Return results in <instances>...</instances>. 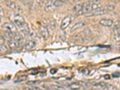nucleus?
Listing matches in <instances>:
<instances>
[{
	"label": "nucleus",
	"mask_w": 120,
	"mask_h": 90,
	"mask_svg": "<svg viewBox=\"0 0 120 90\" xmlns=\"http://www.w3.org/2000/svg\"><path fill=\"white\" fill-rule=\"evenodd\" d=\"M1 21H2V16L0 15V22H1Z\"/></svg>",
	"instance_id": "34"
},
{
	"label": "nucleus",
	"mask_w": 120,
	"mask_h": 90,
	"mask_svg": "<svg viewBox=\"0 0 120 90\" xmlns=\"http://www.w3.org/2000/svg\"><path fill=\"white\" fill-rule=\"evenodd\" d=\"M59 1H62V2H65V0H59Z\"/></svg>",
	"instance_id": "35"
},
{
	"label": "nucleus",
	"mask_w": 120,
	"mask_h": 90,
	"mask_svg": "<svg viewBox=\"0 0 120 90\" xmlns=\"http://www.w3.org/2000/svg\"><path fill=\"white\" fill-rule=\"evenodd\" d=\"M107 90H118V89H117V88H116L115 86L111 85V84L107 85Z\"/></svg>",
	"instance_id": "25"
},
{
	"label": "nucleus",
	"mask_w": 120,
	"mask_h": 90,
	"mask_svg": "<svg viewBox=\"0 0 120 90\" xmlns=\"http://www.w3.org/2000/svg\"><path fill=\"white\" fill-rule=\"evenodd\" d=\"M101 5L98 3H87L85 4L83 8L80 11H78L77 13H76V16H80V15H84L86 14L89 13L90 11H94L95 9L100 8Z\"/></svg>",
	"instance_id": "1"
},
{
	"label": "nucleus",
	"mask_w": 120,
	"mask_h": 90,
	"mask_svg": "<svg viewBox=\"0 0 120 90\" xmlns=\"http://www.w3.org/2000/svg\"><path fill=\"white\" fill-rule=\"evenodd\" d=\"M24 90H40L38 87L36 86H30L29 87H26L24 89Z\"/></svg>",
	"instance_id": "24"
},
{
	"label": "nucleus",
	"mask_w": 120,
	"mask_h": 90,
	"mask_svg": "<svg viewBox=\"0 0 120 90\" xmlns=\"http://www.w3.org/2000/svg\"><path fill=\"white\" fill-rule=\"evenodd\" d=\"M47 90H49V89H47Z\"/></svg>",
	"instance_id": "37"
},
{
	"label": "nucleus",
	"mask_w": 120,
	"mask_h": 90,
	"mask_svg": "<svg viewBox=\"0 0 120 90\" xmlns=\"http://www.w3.org/2000/svg\"><path fill=\"white\" fill-rule=\"evenodd\" d=\"M57 72V69H55V68H52V69H50V74H54Z\"/></svg>",
	"instance_id": "29"
},
{
	"label": "nucleus",
	"mask_w": 120,
	"mask_h": 90,
	"mask_svg": "<svg viewBox=\"0 0 120 90\" xmlns=\"http://www.w3.org/2000/svg\"><path fill=\"white\" fill-rule=\"evenodd\" d=\"M38 32H39V35H41V37L44 40H47L49 38V31L47 27L45 26H41L38 29Z\"/></svg>",
	"instance_id": "8"
},
{
	"label": "nucleus",
	"mask_w": 120,
	"mask_h": 90,
	"mask_svg": "<svg viewBox=\"0 0 120 90\" xmlns=\"http://www.w3.org/2000/svg\"><path fill=\"white\" fill-rule=\"evenodd\" d=\"M92 90H100V89H93Z\"/></svg>",
	"instance_id": "36"
},
{
	"label": "nucleus",
	"mask_w": 120,
	"mask_h": 90,
	"mask_svg": "<svg viewBox=\"0 0 120 90\" xmlns=\"http://www.w3.org/2000/svg\"><path fill=\"white\" fill-rule=\"evenodd\" d=\"M4 14H5L4 13V10L2 8V6H0V15H1V16H3Z\"/></svg>",
	"instance_id": "31"
},
{
	"label": "nucleus",
	"mask_w": 120,
	"mask_h": 90,
	"mask_svg": "<svg viewBox=\"0 0 120 90\" xmlns=\"http://www.w3.org/2000/svg\"><path fill=\"white\" fill-rule=\"evenodd\" d=\"M73 20V17L71 16H67L63 19L61 22V29H65L68 27V26L71 24V21Z\"/></svg>",
	"instance_id": "9"
},
{
	"label": "nucleus",
	"mask_w": 120,
	"mask_h": 90,
	"mask_svg": "<svg viewBox=\"0 0 120 90\" xmlns=\"http://www.w3.org/2000/svg\"><path fill=\"white\" fill-rule=\"evenodd\" d=\"M82 73L84 75H88L89 74V70L88 68H84L83 70L82 71Z\"/></svg>",
	"instance_id": "27"
},
{
	"label": "nucleus",
	"mask_w": 120,
	"mask_h": 90,
	"mask_svg": "<svg viewBox=\"0 0 120 90\" xmlns=\"http://www.w3.org/2000/svg\"><path fill=\"white\" fill-rule=\"evenodd\" d=\"M2 28L5 30V31H8L11 32H17V28L12 22H5L2 26Z\"/></svg>",
	"instance_id": "5"
},
{
	"label": "nucleus",
	"mask_w": 120,
	"mask_h": 90,
	"mask_svg": "<svg viewBox=\"0 0 120 90\" xmlns=\"http://www.w3.org/2000/svg\"><path fill=\"white\" fill-rule=\"evenodd\" d=\"M100 1H101V0H89V2H91V3H98Z\"/></svg>",
	"instance_id": "32"
},
{
	"label": "nucleus",
	"mask_w": 120,
	"mask_h": 90,
	"mask_svg": "<svg viewBox=\"0 0 120 90\" xmlns=\"http://www.w3.org/2000/svg\"><path fill=\"white\" fill-rule=\"evenodd\" d=\"M104 10L106 11H112L115 9V6L113 5H106L104 8H103Z\"/></svg>",
	"instance_id": "20"
},
{
	"label": "nucleus",
	"mask_w": 120,
	"mask_h": 90,
	"mask_svg": "<svg viewBox=\"0 0 120 90\" xmlns=\"http://www.w3.org/2000/svg\"><path fill=\"white\" fill-rule=\"evenodd\" d=\"M51 86L52 87V89H54L55 90H66L64 87L59 85H51Z\"/></svg>",
	"instance_id": "23"
},
{
	"label": "nucleus",
	"mask_w": 120,
	"mask_h": 90,
	"mask_svg": "<svg viewBox=\"0 0 120 90\" xmlns=\"http://www.w3.org/2000/svg\"><path fill=\"white\" fill-rule=\"evenodd\" d=\"M84 5H85V4H77V5H76L73 8V9H72L73 12L77 13L78 11H80L82 8H83Z\"/></svg>",
	"instance_id": "18"
},
{
	"label": "nucleus",
	"mask_w": 120,
	"mask_h": 90,
	"mask_svg": "<svg viewBox=\"0 0 120 90\" xmlns=\"http://www.w3.org/2000/svg\"><path fill=\"white\" fill-rule=\"evenodd\" d=\"M13 39L20 44V43L22 42V41H23V39L24 38H23V37H22V35H21L20 33H19V32H14V33Z\"/></svg>",
	"instance_id": "14"
},
{
	"label": "nucleus",
	"mask_w": 120,
	"mask_h": 90,
	"mask_svg": "<svg viewBox=\"0 0 120 90\" xmlns=\"http://www.w3.org/2000/svg\"><path fill=\"white\" fill-rule=\"evenodd\" d=\"M99 24L103 26H106V27H110V26L113 24V21L112 20H110V19L103 18L99 20Z\"/></svg>",
	"instance_id": "10"
},
{
	"label": "nucleus",
	"mask_w": 120,
	"mask_h": 90,
	"mask_svg": "<svg viewBox=\"0 0 120 90\" xmlns=\"http://www.w3.org/2000/svg\"><path fill=\"white\" fill-rule=\"evenodd\" d=\"M8 47L11 49V50H16V49L19 48L20 44L16 41L15 40L12 39L11 41H8Z\"/></svg>",
	"instance_id": "11"
},
{
	"label": "nucleus",
	"mask_w": 120,
	"mask_h": 90,
	"mask_svg": "<svg viewBox=\"0 0 120 90\" xmlns=\"http://www.w3.org/2000/svg\"><path fill=\"white\" fill-rule=\"evenodd\" d=\"M36 42L33 40H29L25 44V49L26 50H32L36 47Z\"/></svg>",
	"instance_id": "12"
},
{
	"label": "nucleus",
	"mask_w": 120,
	"mask_h": 90,
	"mask_svg": "<svg viewBox=\"0 0 120 90\" xmlns=\"http://www.w3.org/2000/svg\"><path fill=\"white\" fill-rule=\"evenodd\" d=\"M26 79H27V77H26V75H20V76H19L16 80H14V82H20L26 80Z\"/></svg>",
	"instance_id": "19"
},
{
	"label": "nucleus",
	"mask_w": 120,
	"mask_h": 90,
	"mask_svg": "<svg viewBox=\"0 0 120 90\" xmlns=\"http://www.w3.org/2000/svg\"><path fill=\"white\" fill-rule=\"evenodd\" d=\"M5 5L11 8V10H13L14 11H16L17 13H19V12H22V8L17 4L16 2H12V1H10V0H6L5 1Z\"/></svg>",
	"instance_id": "4"
},
{
	"label": "nucleus",
	"mask_w": 120,
	"mask_h": 90,
	"mask_svg": "<svg viewBox=\"0 0 120 90\" xmlns=\"http://www.w3.org/2000/svg\"><path fill=\"white\" fill-rule=\"evenodd\" d=\"M119 75H120V74L119 72H115V73L112 74V77H118Z\"/></svg>",
	"instance_id": "30"
},
{
	"label": "nucleus",
	"mask_w": 120,
	"mask_h": 90,
	"mask_svg": "<svg viewBox=\"0 0 120 90\" xmlns=\"http://www.w3.org/2000/svg\"><path fill=\"white\" fill-rule=\"evenodd\" d=\"M50 4L52 5V7H56V8H57V7H61L63 5V4L65 3L64 2H62V1H59V0H50Z\"/></svg>",
	"instance_id": "15"
},
{
	"label": "nucleus",
	"mask_w": 120,
	"mask_h": 90,
	"mask_svg": "<svg viewBox=\"0 0 120 90\" xmlns=\"http://www.w3.org/2000/svg\"><path fill=\"white\" fill-rule=\"evenodd\" d=\"M67 87H68L69 89H72V90H77L79 89L82 86L85 85V82H70V83H67L65 84Z\"/></svg>",
	"instance_id": "7"
},
{
	"label": "nucleus",
	"mask_w": 120,
	"mask_h": 90,
	"mask_svg": "<svg viewBox=\"0 0 120 90\" xmlns=\"http://www.w3.org/2000/svg\"><path fill=\"white\" fill-rule=\"evenodd\" d=\"M41 82V81L40 80H33V81H28L27 82V84L30 85V86H36V85H38Z\"/></svg>",
	"instance_id": "21"
},
{
	"label": "nucleus",
	"mask_w": 120,
	"mask_h": 90,
	"mask_svg": "<svg viewBox=\"0 0 120 90\" xmlns=\"http://www.w3.org/2000/svg\"><path fill=\"white\" fill-rule=\"evenodd\" d=\"M3 37L5 38V39H7L8 41H11L13 39V37H14V33L13 32H11L8 31H4L3 32Z\"/></svg>",
	"instance_id": "16"
},
{
	"label": "nucleus",
	"mask_w": 120,
	"mask_h": 90,
	"mask_svg": "<svg viewBox=\"0 0 120 90\" xmlns=\"http://www.w3.org/2000/svg\"><path fill=\"white\" fill-rule=\"evenodd\" d=\"M106 14V11L104 10L102 8H100L95 9L94 11H90L89 13L84 14V16L86 17H99V16H102V15Z\"/></svg>",
	"instance_id": "2"
},
{
	"label": "nucleus",
	"mask_w": 120,
	"mask_h": 90,
	"mask_svg": "<svg viewBox=\"0 0 120 90\" xmlns=\"http://www.w3.org/2000/svg\"><path fill=\"white\" fill-rule=\"evenodd\" d=\"M8 51V47L5 44L0 45V53H3V52H6Z\"/></svg>",
	"instance_id": "22"
},
{
	"label": "nucleus",
	"mask_w": 120,
	"mask_h": 90,
	"mask_svg": "<svg viewBox=\"0 0 120 90\" xmlns=\"http://www.w3.org/2000/svg\"><path fill=\"white\" fill-rule=\"evenodd\" d=\"M86 25V23L84 21H80V22H78L75 23L72 26V28L71 29V32H74V31H75V30H77V29H80L81 27H84Z\"/></svg>",
	"instance_id": "13"
},
{
	"label": "nucleus",
	"mask_w": 120,
	"mask_h": 90,
	"mask_svg": "<svg viewBox=\"0 0 120 90\" xmlns=\"http://www.w3.org/2000/svg\"><path fill=\"white\" fill-rule=\"evenodd\" d=\"M104 78L106 79V80H109V79L110 78V75H108V74L104 75Z\"/></svg>",
	"instance_id": "33"
},
{
	"label": "nucleus",
	"mask_w": 120,
	"mask_h": 90,
	"mask_svg": "<svg viewBox=\"0 0 120 90\" xmlns=\"http://www.w3.org/2000/svg\"><path fill=\"white\" fill-rule=\"evenodd\" d=\"M5 38L3 36L0 35V45L4 44H5Z\"/></svg>",
	"instance_id": "26"
},
{
	"label": "nucleus",
	"mask_w": 120,
	"mask_h": 90,
	"mask_svg": "<svg viewBox=\"0 0 120 90\" xmlns=\"http://www.w3.org/2000/svg\"><path fill=\"white\" fill-rule=\"evenodd\" d=\"M17 26V28L20 30V31L25 34V35H27L28 33H29V26L27 23H26V22H19V23L15 25Z\"/></svg>",
	"instance_id": "6"
},
{
	"label": "nucleus",
	"mask_w": 120,
	"mask_h": 90,
	"mask_svg": "<svg viewBox=\"0 0 120 90\" xmlns=\"http://www.w3.org/2000/svg\"><path fill=\"white\" fill-rule=\"evenodd\" d=\"M116 35H120V26L116 29Z\"/></svg>",
	"instance_id": "28"
},
{
	"label": "nucleus",
	"mask_w": 120,
	"mask_h": 90,
	"mask_svg": "<svg viewBox=\"0 0 120 90\" xmlns=\"http://www.w3.org/2000/svg\"><path fill=\"white\" fill-rule=\"evenodd\" d=\"M9 19L12 21V22L16 25L19 22H24L25 20L23 17H22L21 15H20L18 13H12L9 15Z\"/></svg>",
	"instance_id": "3"
},
{
	"label": "nucleus",
	"mask_w": 120,
	"mask_h": 90,
	"mask_svg": "<svg viewBox=\"0 0 120 90\" xmlns=\"http://www.w3.org/2000/svg\"><path fill=\"white\" fill-rule=\"evenodd\" d=\"M93 86L94 87H101V88H103V89H105L107 87V84L106 82H96V83H94L93 84Z\"/></svg>",
	"instance_id": "17"
}]
</instances>
